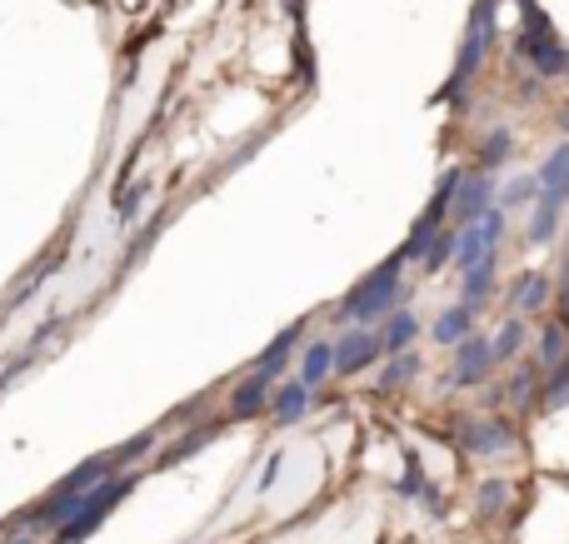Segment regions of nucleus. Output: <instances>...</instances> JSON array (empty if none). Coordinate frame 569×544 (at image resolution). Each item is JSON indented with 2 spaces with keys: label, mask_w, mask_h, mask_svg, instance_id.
I'll use <instances>...</instances> for the list:
<instances>
[{
  "label": "nucleus",
  "mask_w": 569,
  "mask_h": 544,
  "mask_svg": "<svg viewBox=\"0 0 569 544\" xmlns=\"http://www.w3.org/2000/svg\"><path fill=\"white\" fill-rule=\"evenodd\" d=\"M130 490H136V475H116V480H106V485H96L86 495V505L76 510V515L66 520V525L56 530V544H80V540H90L100 530V520L110 515V510L120 505V500L130 495Z\"/></svg>",
  "instance_id": "4"
},
{
  "label": "nucleus",
  "mask_w": 569,
  "mask_h": 544,
  "mask_svg": "<svg viewBox=\"0 0 569 544\" xmlns=\"http://www.w3.org/2000/svg\"><path fill=\"white\" fill-rule=\"evenodd\" d=\"M565 215V195H540L535 200V215H530V245H550L555 230H560Z\"/></svg>",
  "instance_id": "16"
},
{
  "label": "nucleus",
  "mask_w": 569,
  "mask_h": 544,
  "mask_svg": "<svg viewBox=\"0 0 569 544\" xmlns=\"http://www.w3.org/2000/svg\"><path fill=\"white\" fill-rule=\"evenodd\" d=\"M150 445H156V435H150V430H146V435H136V440H126V445H116V450H110V475H126V465H136L140 450H150Z\"/></svg>",
  "instance_id": "28"
},
{
  "label": "nucleus",
  "mask_w": 569,
  "mask_h": 544,
  "mask_svg": "<svg viewBox=\"0 0 569 544\" xmlns=\"http://www.w3.org/2000/svg\"><path fill=\"white\" fill-rule=\"evenodd\" d=\"M535 175H540L545 195H565V190H569V140H560V145L545 155V165L535 170Z\"/></svg>",
  "instance_id": "18"
},
{
  "label": "nucleus",
  "mask_w": 569,
  "mask_h": 544,
  "mask_svg": "<svg viewBox=\"0 0 569 544\" xmlns=\"http://www.w3.org/2000/svg\"><path fill=\"white\" fill-rule=\"evenodd\" d=\"M565 270H569V255H565Z\"/></svg>",
  "instance_id": "33"
},
{
  "label": "nucleus",
  "mask_w": 569,
  "mask_h": 544,
  "mask_svg": "<svg viewBox=\"0 0 569 544\" xmlns=\"http://www.w3.org/2000/svg\"><path fill=\"white\" fill-rule=\"evenodd\" d=\"M490 255H495V245H490V235H485V225H465L460 230V245H455V265L475 270L480 260H490Z\"/></svg>",
  "instance_id": "19"
},
{
  "label": "nucleus",
  "mask_w": 569,
  "mask_h": 544,
  "mask_svg": "<svg viewBox=\"0 0 569 544\" xmlns=\"http://www.w3.org/2000/svg\"><path fill=\"white\" fill-rule=\"evenodd\" d=\"M495 195H500V180H495L490 170H465V185H460V195H455L450 220L460 230L465 225H480V220L495 210Z\"/></svg>",
  "instance_id": "6"
},
{
  "label": "nucleus",
  "mask_w": 569,
  "mask_h": 544,
  "mask_svg": "<svg viewBox=\"0 0 569 544\" xmlns=\"http://www.w3.org/2000/svg\"><path fill=\"white\" fill-rule=\"evenodd\" d=\"M500 365L495 360V340L490 335H470L460 350H455V370H450V385L455 390H465V385H480L490 370Z\"/></svg>",
  "instance_id": "8"
},
{
  "label": "nucleus",
  "mask_w": 569,
  "mask_h": 544,
  "mask_svg": "<svg viewBox=\"0 0 569 544\" xmlns=\"http://www.w3.org/2000/svg\"><path fill=\"white\" fill-rule=\"evenodd\" d=\"M266 405H270V380H260V375H246L230 390V420H256Z\"/></svg>",
  "instance_id": "9"
},
{
  "label": "nucleus",
  "mask_w": 569,
  "mask_h": 544,
  "mask_svg": "<svg viewBox=\"0 0 569 544\" xmlns=\"http://www.w3.org/2000/svg\"><path fill=\"white\" fill-rule=\"evenodd\" d=\"M415 375H420V360H415V355H395L390 365H385V375H380V390H405Z\"/></svg>",
  "instance_id": "25"
},
{
  "label": "nucleus",
  "mask_w": 569,
  "mask_h": 544,
  "mask_svg": "<svg viewBox=\"0 0 569 544\" xmlns=\"http://www.w3.org/2000/svg\"><path fill=\"white\" fill-rule=\"evenodd\" d=\"M410 265V255L405 250H395V255H385L380 265L370 270V275L360 280V285L350 290V295L335 305V320H355V325H365V320H390L395 315V300H400V270Z\"/></svg>",
  "instance_id": "1"
},
{
  "label": "nucleus",
  "mask_w": 569,
  "mask_h": 544,
  "mask_svg": "<svg viewBox=\"0 0 569 544\" xmlns=\"http://www.w3.org/2000/svg\"><path fill=\"white\" fill-rule=\"evenodd\" d=\"M510 155H515V135H510V130H490V135H485V145H480V170H490V175H495V165H505Z\"/></svg>",
  "instance_id": "24"
},
{
  "label": "nucleus",
  "mask_w": 569,
  "mask_h": 544,
  "mask_svg": "<svg viewBox=\"0 0 569 544\" xmlns=\"http://www.w3.org/2000/svg\"><path fill=\"white\" fill-rule=\"evenodd\" d=\"M295 345H300V325H290L284 335H276V345H270L266 355L256 360V370H250V375H260V380H270V385H276V380L284 375V365H290Z\"/></svg>",
  "instance_id": "12"
},
{
  "label": "nucleus",
  "mask_w": 569,
  "mask_h": 544,
  "mask_svg": "<svg viewBox=\"0 0 569 544\" xmlns=\"http://www.w3.org/2000/svg\"><path fill=\"white\" fill-rule=\"evenodd\" d=\"M525 345H530V325H525V315H510L500 330H495V360H515Z\"/></svg>",
  "instance_id": "21"
},
{
  "label": "nucleus",
  "mask_w": 569,
  "mask_h": 544,
  "mask_svg": "<svg viewBox=\"0 0 569 544\" xmlns=\"http://www.w3.org/2000/svg\"><path fill=\"white\" fill-rule=\"evenodd\" d=\"M550 275H540V270H530V275H520L515 280V290H510V305H515V315H535V310H545L550 305Z\"/></svg>",
  "instance_id": "10"
},
{
  "label": "nucleus",
  "mask_w": 569,
  "mask_h": 544,
  "mask_svg": "<svg viewBox=\"0 0 569 544\" xmlns=\"http://www.w3.org/2000/svg\"><path fill=\"white\" fill-rule=\"evenodd\" d=\"M540 405H545V410H565V405H569V360H565L560 370H550V375H545Z\"/></svg>",
  "instance_id": "27"
},
{
  "label": "nucleus",
  "mask_w": 569,
  "mask_h": 544,
  "mask_svg": "<svg viewBox=\"0 0 569 544\" xmlns=\"http://www.w3.org/2000/svg\"><path fill=\"white\" fill-rule=\"evenodd\" d=\"M310 395L315 390L300 385V380H295V385H280L276 395H270V415H276L280 425H295V420H305V410H310Z\"/></svg>",
  "instance_id": "17"
},
{
  "label": "nucleus",
  "mask_w": 569,
  "mask_h": 544,
  "mask_svg": "<svg viewBox=\"0 0 569 544\" xmlns=\"http://www.w3.org/2000/svg\"><path fill=\"white\" fill-rule=\"evenodd\" d=\"M560 130H565V135H569V105L560 110Z\"/></svg>",
  "instance_id": "31"
},
{
  "label": "nucleus",
  "mask_w": 569,
  "mask_h": 544,
  "mask_svg": "<svg viewBox=\"0 0 569 544\" xmlns=\"http://www.w3.org/2000/svg\"><path fill=\"white\" fill-rule=\"evenodd\" d=\"M565 205H569V190H565Z\"/></svg>",
  "instance_id": "32"
},
{
  "label": "nucleus",
  "mask_w": 569,
  "mask_h": 544,
  "mask_svg": "<svg viewBox=\"0 0 569 544\" xmlns=\"http://www.w3.org/2000/svg\"><path fill=\"white\" fill-rule=\"evenodd\" d=\"M216 435H220V425H200L196 435L176 440V445H170L166 455H160V470H166V465H180V460H190V455H196V450H206V445H210V440H216Z\"/></svg>",
  "instance_id": "22"
},
{
  "label": "nucleus",
  "mask_w": 569,
  "mask_h": 544,
  "mask_svg": "<svg viewBox=\"0 0 569 544\" xmlns=\"http://www.w3.org/2000/svg\"><path fill=\"white\" fill-rule=\"evenodd\" d=\"M555 300H560V320H565V325H569V270H565V275H560V295H555Z\"/></svg>",
  "instance_id": "30"
},
{
  "label": "nucleus",
  "mask_w": 569,
  "mask_h": 544,
  "mask_svg": "<svg viewBox=\"0 0 569 544\" xmlns=\"http://www.w3.org/2000/svg\"><path fill=\"white\" fill-rule=\"evenodd\" d=\"M475 315H480V310H470V305H465V300H460V305H450L440 320H435V330H430V335L440 340V345H455V350H460L465 340L475 335Z\"/></svg>",
  "instance_id": "11"
},
{
  "label": "nucleus",
  "mask_w": 569,
  "mask_h": 544,
  "mask_svg": "<svg viewBox=\"0 0 569 544\" xmlns=\"http://www.w3.org/2000/svg\"><path fill=\"white\" fill-rule=\"evenodd\" d=\"M415 335H420V320L410 315V310H395L390 320H385V330H380V345H385V355H410V345H415Z\"/></svg>",
  "instance_id": "13"
},
{
  "label": "nucleus",
  "mask_w": 569,
  "mask_h": 544,
  "mask_svg": "<svg viewBox=\"0 0 569 544\" xmlns=\"http://www.w3.org/2000/svg\"><path fill=\"white\" fill-rule=\"evenodd\" d=\"M545 190H540V175H515L510 185L500 190V210H520V205H530V200H540Z\"/></svg>",
  "instance_id": "23"
},
{
  "label": "nucleus",
  "mask_w": 569,
  "mask_h": 544,
  "mask_svg": "<svg viewBox=\"0 0 569 544\" xmlns=\"http://www.w3.org/2000/svg\"><path fill=\"white\" fill-rule=\"evenodd\" d=\"M460 450L465 455H480V460H500L515 450V425L500 415H470L460 420Z\"/></svg>",
  "instance_id": "5"
},
{
  "label": "nucleus",
  "mask_w": 569,
  "mask_h": 544,
  "mask_svg": "<svg viewBox=\"0 0 569 544\" xmlns=\"http://www.w3.org/2000/svg\"><path fill=\"white\" fill-rule=\"evenodd\" d=\"M330 375H335V345L330 340H310V350H305V360H300V385L320 390Z\"/></svg>",
  "instance_id": "14"
},
{
  "label": "nucleus",
  "mask_w": 569,
  "mask_h": 544,
  "mask_svg": "<svg viewBox=\"0 0 569 544\" xmlns=\"http://www.w3.org/2000/svg\"><path fill=\"white\" fill-rule=\"evenodd\" d=\"M515 56L530 60L540 80L569 75V46L555 36L550 16H545L535 0H520V36H515Z\"/></svg>",
  "instance_id": "2"
},
{
  "label": "nucleus",
  "mask_w": 569,
  "mask_h": 544,
  "mask_svg": "<svg viewBox=\"0 0 569 544\" xmlns=\"http://www.w3.org/2000/svg\"><path fill=\"white\" fill-rule=\"evenodd\" d=\"M495 275H500V250H495L490 260H480L475 270H465V305L480 310L485 300L495 295Z\"/></svg>",
  "instance_id": "15"
},
{
  "label": "nucleus",
  "mask_w": 569,
  "mask_h": 544,
  "mask_svg": "<svg viewBox=\"0 0 569 544\" xmlns=\"http://www.w3.org/2000/svg\"><path fill=\"white\" fill-rule=\"evenodd\" d=\"M495 10H500V0H475V10H470L460 56H455V70H450V80H445V100H455V105H460V90L480 75L485 56H490V46H495Z\"/></svg>",
  "instance_id": "3"
},
{
  "label": "nucleus",
  "mask_w": 569,
  "mask_h": 544,
  "mask_svg": "<svg viewBox=\"0 0 569 544\" xmlns=\"http://www.w3.org/2000/svg\"><path fill=\"white\" fill-rule=\"evenodd\" d=\"M505 500H510V485H505V480H490V485H480V515H495Z\"/></svg>",
  "instance_id": "29"
},
{
  "label": "nucleus",
  "mask_w": 569,
  "mask_h": 544,
  "mask_svg": "<svg viewBox=\"0 0 569 544\" xmlns=\"http://www.w3.org/2000/svg\"><path fill=\"white\" fill-rule=\"evenodd\" d=\"M569 360V325L565 320H555V325L540 330V365L545 370H560Z\"/></svg>",
  "instance_id": "20"
},
{
  "label": "nucleus",
  "mask_w": 569,
  "mask_h": 544,
  "mask_svg": "<svg viewBox=\"0 0 569 544\" xmlns=\"http://www.w3.org/2000/svg\"><path fill=\"white\" fill-rule=\"evenodd\" d=\"M380 355H385L380 330L350 325V335L335 340V375H360V370H370Z\"/></svg>",
  "instance_id": "7"
},
{
  "label": "nucleus",
  "mask_w": 569,
  "mask_h": 544,
  "mask_svg": "<svg viewBox=\"0 0 569 544\" xmlns=\"http://www.w3.org/2000/svg\"><path fill=\"white\" fill-rule=\"evenodd\" d=\"M455 245H460V230H445V235L430 245V255L420 260V265H425V275H440V270L455 260Z\"/></svg>",
  "instance_id": "26"
}]
</instances>
